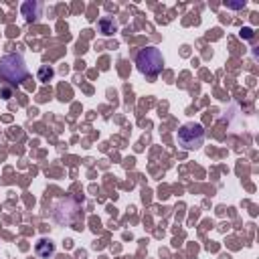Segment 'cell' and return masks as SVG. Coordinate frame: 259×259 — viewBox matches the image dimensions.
Returning a JSON list of instances; mask_svg holds the SVG:
<instances>
[{"instance_id":"cell-1","label":"cell","mask_w":259,"mask_h":259,"mask_svg":"<svg viewBox=\"0 0 259 259\" xmlns=\"http://www.w3.org/2000/svg\"><path fill=\"white\" fill-rule=\"evenodd\" d=\"M0 77L12 85H20L26 81L28 71L24 65L22 55L18 53H8L4 57H0Z\"/></svg>"},{"instance_id":"cell-2","label":"cell","mask_w":259,"mask_h":259,"mask_svg":"<svg viewBox=\"0 0 259 259\" xmlns=\"http://www.w3.org/2000/svg\"><path fill=\"white\" fill-rule=\"evenodd\" d=\"M136 67L142 75L146 77H156L162 73L164 69V57L160 53V49L156 47H146L136 55Z\"/></svg>"},{"instance_id":"cell-3","label":"cell","mask_w":259,"mask_h":259,"mask_svg":"<svg viewBox=\"0 0 259 259\" xmlns=\"http://www.w3.org/2000/svg\"><path fill=\"white\" fill-rule=\"evenodd\" d=\"M178 146L182 150H198L204 142V127L200 123H184L180 130H178Z\"/></svg>"},{"instance_id":"cell-4","label":"cell","mask_w":259,"mask_h":259,"mask_svg":"<svg viewBox=\"0 0 259 259\" xmlns=\"http://www.w3.org/2000/svg\"><path fill=\"white\" fill-rule=\"evenodd\" d=\"M42 8H45L42 2H38V0H26L20 6V14L24 16L26 22H34V20H38V16H42Z\"/></svg>"},{"instance_id":"cell-5","label":"cell","mask_w":259,"mask_h":259,"mask_svg":"<svg viewBox=\"0 0 259 259\" xmlns=\"http://www.w3.org/2000/svg\"><path fill=\"white\" fill-rule=\"evenodd\" d=\"M55 243L51 241V239H38V243L34 245V251H36V255L38 257H42V259H49V257H53L55 255Z\"/></svg>"},{"instance_id":"cell-6","label":"cell","mask_w":259,"mask_h":259,"mask_svg":"<svg viewBox=\"0 0 259 259\" xmlns=\"http://www.w3.org/2000/svg\"><path fill=\"white\" fill-rule=\"evenodd\" d=\"M97 28H99V32L103 36H111L117 30V24H115V20L111 16H101L99 22H97Z\"/></svg>"},{"instance_id":"cell-7","label":"cell","mask_w":259,"mask_h":259,"mask_svg":"<svg viewBox=\"0 0 259 259\" xmlns=\"http://www.w3.org/2000/svg\"><path fill=\"white\" fill-rule=\"evenodd\" d=\"M53 77H55V69H53V67H49V65H42V67L38 69V81H42V83H49Z\"/></svg>"},{"instance_id":"cell-8","label":"cell","mask_w":259,"mask_h":259,"mask_svg":"<svg viewBox=\"0 0 259 259\" xmlns=\"http://www.w3.org/2000/svg\"><path fill=\"white\" fill-rule=\"evenodd\" d=\"M241 38H245V40H249V38H253V28H249V26H245V28H241Z\"/></svg>"},{"instance_id":"cell-9","label":"cell","mask_w":259,"mask_h":259,"mask_svg":"<svg viewBox=\"0 0 259 259\" xmlns=\"http://www.w3.org/2000/svg\"><path fill=\"white\" fill-rule=\"evenodd\" d=\"M0 97H2V99H10V97H12L10 87H2V89H0Z\"/></svg>"},{"instance_id":"cell-10","label":"cell","mask_w":259,"mask_h":259,"mask_svg":"<svg viewBox=\"0 0 259 259\" xmlns=\"http://www.w3.org/2000/svg\"><path fill=\"white\" fill-rule=\"evenodd\" d=\"M225 6H227V8H243V6H245V0H243V2H227Z\"/></svg>"}]
</instances>
